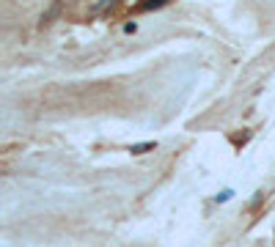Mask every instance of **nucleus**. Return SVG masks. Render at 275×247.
Segmentation results:
<instances>
[{
	"label": "nucleus",
	"instance_id": "obj_2",
	"mask_svg": "<svg viewBox=\"0 0 275 247\" xmlns=\"http://www.w3.org/2000/svg\"><path fill=\"white\" fill-rule=\"evenodd\" d=\"M154 149V143H143V146H132V154H143V151Z\"/></svg>",
	"mask_w": 275,
	"mask_h": 247
},
{
	"label": "nucleus",
	"instance_id": "obj_1",
	"mask_svg": "<svg viewBox=\"0 0 275 247\" xmlns=\"http://www.w3.org/2000/svg\"><path fill=\"white\" fill-rule=\"evenodd\" d=\"M165 3H171V0H138L135 3V11H151V9H163Z\"/></svg>",
	"mask_w": 275,
	"mask_h": 247
}]
</instances>
